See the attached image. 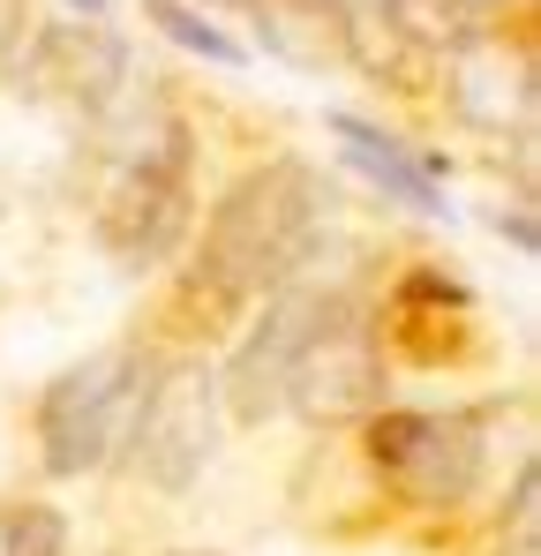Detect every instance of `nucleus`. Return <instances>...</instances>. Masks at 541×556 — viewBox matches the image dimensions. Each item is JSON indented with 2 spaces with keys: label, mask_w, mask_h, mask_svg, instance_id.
Segmentation results:
<instances>
[{
  "label": "nucleus",
  "mask_w": 541,
  "mask_h": 556,
  "mask_svg": "<svg viewBox=\"0 0 541 556\" xmlns=\"http://www.w3.org/2000/svg\"><path fill=\"white\" fill-rule=\"evenodd\" d=\"M241 324H249V301L226 278H211L196 256H180L174 271H159L151 316L136 324V339L159 346V354H203V362H218Z\"/></svg>",
  "instance_id": "nucleus-11"
},
{
  "label": "nucleus",
  "mask_w": 541,
  "mask_h": 556,
  "mask_svg": "<svg viewBox=\"0 0 541 556\" xmlns=\"http://www.w3.org/2000/svg\"><path fill=\"white\" fill-rule=\"evenodd\" d=\"M68 8H84V23H105V8H113V0H68Z\"/></svg>",
  "instance_id": "nucleus-19"
},
{
  "label": "nucleus",
  "mask_w": 541,
  "mask_h": 556,
  "mask_svg": "<svg viewBox=\"0 0 541 556\" xmlns=\"http://www.w3.org/2000/svg\"><path fill=\"white\" fill-rule=\"evenodd\" d=\"M347 293V278H301L286 293H270L249 308V324L226 339V354L211 362L218 369V406H226V429H270L278 406H286V376L301 362L309 331L331 316V301Z\"/></svg>",
  "instance_id": "nucleus-8"
},
{
  "label": "nucleus",
  "mask_w": 541,
  "mask_h": 556,
  "mask_svg": "<svg viewBox=\"0 0 541 556\" xmlns=\"http://www.w3.org/2000/svg\"><path fill=\"white\" fill-rule=\"evenodd\" d=\"M474 542L489 556H541V459L512 466V481L489 504V519L474 527Z\"/></svg>",
  "instance_id": "nucleus-15"
},
{
  "label": "nucleus",
  "mask_w": 541,
  "mask_h": 556,
  "mask_svg": "<svg viewBox=\"0 0 541 556\" xmlns=\"http://www.w3.org/2000/svg\"><path fill=\"white\" fill-rule=\"evenodd\" d=\"M0 556H76L68 511L53 496H0Z\"/></svg>",
  "instance_id": "nucleus-16"
},
{
  "label": "nucleus",
  "mask_w": 541,
  "mask_h": 556,
  "mask_svg": "<svg viewBox=\"0 0 541 556\" xmlns=\"http://www.w3.org/2000/svg\"><path fill=\"white\" fill-rule=\"evenodd\" d=\"M30 30H38V8H30V0H0V84L15 76V61H23V46H30Z\"/></svg>",
  "instance_id": "nucleus-17"
},
{
  "label": "nucleus",
  "mask_w": 541,
  "mask_h": 556,
  "mask_svg": "<svg viewBox=\"0 0 541 556\" xmlns=\"http://www.w3.org/2000/svg\"><path fill=\"white\" fill-rule=\"evenodd\" d=\"M8 84L46 98V105H68L84 128H98L121 98L136 91V53H128L121 30L68 15V23H38L30 30V46H23V61H15Z\"/></svg>",
  "instance_id": "nucleus-9"
},
{
  "label": "nucleus",
  "mask_w": 541,
  "mask_h": 556,
  "mask_svg": "<svg viewBox=\"0 0 541 556\" xmlns=\"http://www.w3.org/2000/svg\"><path fill=\"white\" fill-rule=\"evenodd\" d=\"M151 362H159V346H143L128 331L84 362H68L61 376H46V391L30 399V459L46 481H98L121 466Z\"/></svg>",
  "instance_id": "nucleus-4"
},
{
  "label": "nucleus",
  "mask_w": 541,
  "mask_h": 556,
  "mask_svg": "<svg viewBox=\"0 0 541 556\" xmlns=\"http://www.w3.org/2000/svg\"><path fill=\"white\" fill-rule=\"evenodd\" d=\"M496 399L481 406H383L354 429V459L368 473V489L383 496L391 527H414L422 542H466L474 527V504L489 489V466H496Z\"/></svg>",
  "instance_id": "nucleus-3"
},
{
  "label": "nucleus",
  "mask_w": 541,
  "mask_h": 556,
  "mask_svg": "<svg viewBox=\"0 0 541 556\" xmlns=\"http://www.w3.org/2000/svg\"><path fill=\"white\" fill-rule=\"evenodd\" d=\"M368 324L391 369L414 376H458L489 362V331H481V301L444 256H414L383 286H368Z\"/></svg>",
  "instance_id": "nucleus-7"
},
{
  "label": "nucleus",
  "mask_w": 541,
  "mask_h": 556,
  "mask_svg": "<svg viewBox=\"0 0 541 556\" xmlns=\"http://www.w3.org/2000/svg\"><path fill=\"white\" fill-rule=\"evenodd\" d=\"M90 241L128 278L174 271L196 241V121L159 84L90 128Z\"/></svg>",
  "instance_id": "nucleus-1"
},
{
  "label": "nucleus",
  "mask_w": 541,
  "mask_h": 556,
  "mask_svg": "<svg viewBox=\"0 0 541 556\" xmlns=\"http://www.w3.org/2000/svg\"><path fill=\"white\" fill-rule=\"evenodd\" d=\"M143 556H226V549H143Z\"/></svg>",
  "instance_id": "nucleus-21"
},
{
  "label": "nucleus",
  "mask_w": 541,
  "mask_h": 556,
  "mask_svg": "<svg viewBox=\"0 0 541 556\" xmlns=\"http://www.w3.org/2000/svg\"><path fill=\"white\" fill-rule=\"evenodd\" d=\"M437 556H489V549H481V542L466 534V542H451V549H437Z\"/></svg>",
  "instance_id": "nucleus-20"
},
{
  "label": "nucleus",
  "mask_w": 541,
  "mask_h": 556,
  "mask_svg": "<svg viewBox=\"0 0 541 556\" xmlns=\"http://www.w3.org/2000/svg\"><path fill=\"white\" fill-rule=\"evenodd\" d=\"M339 61L399 105H444V61L399 23L391 0H339Z\"/></svg>",
  "instance_id": "nucleus-10"
},
{
  "label": "nucleus",
  "mask_w": 541,
  "mask_h": 556,
  "mask_svg": "<svg viewBox=\"0 0 541 556\" xmlns=\"http://www.w3.org/2000/svg\"><path fill=\"white\" fill-rule=\"evenodd\" d=\"M249 23H256V46H264L278 68L293 76H339V0H241Z\"/></svg>",
  "instance_id": "nucleus-13"
},
{
  "label": "nucleus",
  "mask_w": 541,
  "mask_h": 556,
  "mask_svg": "<svg viewBox=\"0 0 541 556\" xmlns=\"http://www.w3.org/2000/svg\"><path fill=\"white\" fill-rule=\"evenodd\" d=\"M331 218H339V195L331 181L293 159V151H270L256 166H241L234 181L211 195V211H196V241L188 256L211 278H226L249 308L316 278L324 264V241H331Z\"/></svg>",
  "instance_id": "nucleus-2"
},
{
  "label": "nucleus",
  "mask_w": 541,
  "mask_h": 556,
  "mask_svg": "<svg viewBox=\"0 0 541 556\" xmlns=\"http://www.w3.org/2000/svg\"><path fill=\"white\" fill-rule=\"evenodd\" d=\"M226 444V406H218V369L203 354H159L128 452H121V481H136L143 496H188Z\"/></svg>",
  "instance_id": "nucleus-5"
},
{
  "label": "nucleus",
  "mask_w": 541,
  "mask_h": 556,
  "mask_svg": "<svg viewBox=\"0 0 541 556\" xmlns=\"http://www.w3.org/2000/svg\"><path fill=\"white\" fill-rule=\"evenodd\" d=\"M324 128H331V143H339V159H347V166H354L383 203H399V211H414V218H451L444 181H429L422 151H414L399 128L368 121V113H354V105H331V113H324Z\"/></svg>",
  "instance_id": "nucleus-12"
},
{
  "label": "nucleus",
  "mask_w": 541,
  "mask_h": 556,
  "mask_svg": "<svg viewBox=\"0 0 541 556\" xmlns=\"http://www.w3.org/2000/svg\"><path fill=\"white\" fill-rule=\"evenodd\" d=\"M391 383H399V369H391L383 346H376L368 286H347V293L331 301V316L309 331L293 376H286L278 421H301L309 437H354L368 414L391 406Z\"/></svg>",
  "instance_id": "nucleus-6"
},
{
  "label": "nucleus",
  "mask_w": 541,
  "mask_h": 556,
  "mask_svg": "<svg viewBox=\"0 0 541 556\" xmlns=\"http://www.w3.org/2000/svg\"><path fill=\"white\" fill-rule=\"evenodd\" d=\"M203 8H211V0H203Z\"/></svg>",
  "instance_id": "nucleus-22"
},
{
  "label": "nucleus",
  "mask_w": 541,
  "mask_h": 556,
  "mask_svg": "<svg viewBox=\"0 0 541 556\" xmlns=\"http://www.w3.org/2000/svg\"><path fill=\"white\" fill-rule=\"evenodd\" d=\"M489 226H496V233H504L519 256H534V249H541V226H534V203H527V195H512V203H504Z\"/></svg>",
  "instance_id": "nucleus-18"
},
{
  "label": "nucleus",
  "mask_w": 541,
  "mask_h": 556,
  "mask_svg": "<svg viewBox=\"0 0 541 556\" xmlns=\"http://www.w3.org/2000/svg\"><path fill=\"white\" fill-rule=\"evenodd\" d=\"M143 23L180 46V53H196V61H211V68H249L256 53H249V38H234L203 0H143Z\"/></svg>",
  "instance_id": "nucleus-14"
}]
</instances>
